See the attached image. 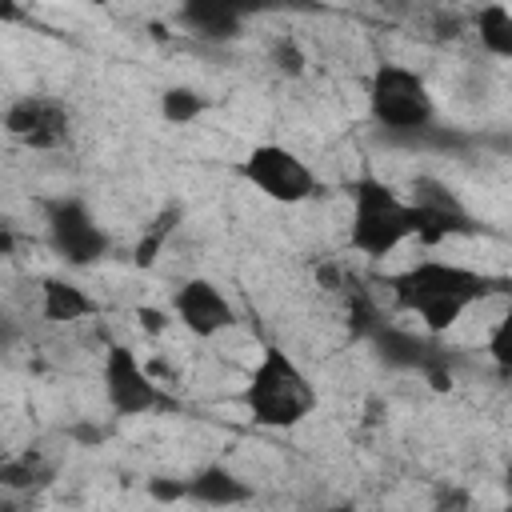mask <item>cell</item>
<instances>
[{"label": "cell", "mask_w": 512, "mask_h": 512, "mask_svg": "<svg viewBox=\"0 0 512 512\" xmlns=\"http://www.w3.org/2000/svg\"><path fill=\"white\" fill-rule=\"evenodd\" d=\"M236 176L248 180L272 204H304L308 196L320 192L316 172L308 168V160H300L284 144H256V148H248L236 160Z\"/></svg>", "instance_id": "5b68a950"}, {"label": "cell", "mask_w": 512, "mask_h": 512, "mask_svg": "<svg viewBox=\"0 0 512 512\" xmlns=\"http://www.w3.org/2000/svg\"><path fill=\"white\" fill-rule=\"evenodd\" d=\"M180 28H188L192 36H204V40H232L240 36V12L236 8H224V4H184L176 12Z\"/></svg>", "instance_id": "5bb4252c"}, {"label": "cell", "mask_w": 512, "mask_h": 512, "mask_svg": "<svg viewBox=\"0 0 512 512\" xmlns=\"http://www.w3.org/2000/svg\"><path fill=\"white\" fill-rule=\"evenodd\" d=\"M4 132L36 152H56L72 140V108L56 96H20L4 108Z\"/></svg>", "instance_id": "ba28073f"}, {"label": "cell", "mask_w": 512, "mask_h": 512, "mask_svg": "<svg viewBox=\"0 0 512 512\" xmlns=\"http://www.w3.org/2000/svg\"><path fill=\"white\" fill-rule=\"evenodd\" d=\"M136 320H140V328H144V332H152V336L168 328V316H164L160 308H136Z\"/></svg>", "instance_id": "603a6c76"}, {"label": "cell", "mask_w": 512, "mask_h": 512, "mask_svg": "<svg viewBox=\"0 0 512 512\" xmlns=\"http://www.w3.org/2000/svg\"><path fill=\"white\" fill-rule=\"evenodd\" d=\"M0 512H24V508H16L12 500H4V504H0Z\"/></svg>", "instance_id": "cb8c5ba5"}, {"label": "cell", "mask_w": 512, "mask_h": 512, "mask_svg": "<svg viewBox=\"0 0 512 512\" xmlns=\"http://www.w3.org/2000/svg\"><path fill=\"white\" fill-rule=\"evenodd\" d=\"M504 288H512L504 276H492L456 260H416L396 276H388L392 304L416 316L428 336H444L452 324L464 320V312H472L476 304L492 300Z\"/></svg>", "instance_id": "6da1fadb"}, {"label": "cell", "mask_w": 512, "mask_h": 512, "mask_svg": "<svg viewBox=\"0 0 512 512\" xmlns=\"http://www.w3.org/2000/svg\"><path fill=\"white\" fill-rule=\"evenodd\" d=\"M368 116L384 132H424L436 124V100L428 80L396 60H384L368 76Z\"/></svg>", "instance_id": "277c9868"}, {"label": "cell", "mask_w": 512, "mask_h": 512, "mask_svg": "<svg viewBox=\"0 0 512 512\" xmlns=\"http://www.w3.org/2000/svg\"><path fill=\"white\" fill-rule=\"evenodd\" d=\"M352 200V216H348V244L368 256V260H384L392 256L400 244L420 240V212L408 196H400L392 184H384L380 176L364 172L352 180L348 188Z\"/></svg>", "instance_id": "3957f363"}, {"label": "cell", "mask_w": 512, "mask_h": 512, "mask_svg": "<svg viewBox=\"0 0 512 512\" xmlns=\"http://www.w3.org/2000/svg\"><path fill=\"white\" fill-rule=\"evenodd\" d=\"M40 316L48 324H76L84 316H96V300L80 284L48 276V280H40Z\"/></svg>", "instance_id": "4fadbf2b"}, {"label": "cell", "mask_w": 512, "mask_h": 512, "mask_svg": "<svg viewBox=\"0 0 512 512\" xmlns=\"http://www.w3.org/2000/svg\"><path fill=\"white\" fill-rule=\"evenodd\" d=\"M148 496H152V500H184V480H164V476H156V480H148Z\"/></svg>", "instance_id": "7402d4cb"}, {"label": "cell", "mask_w": 512, "mask_h": 512, "mask_svg": "<svg viewBox=\"0 0 512 512\" xmlns=\"http://www.w3.org/2000/svg\"><path fill=\"white\" fill-rule=\"evenodd\" d=\"M488 360L500 368V372H512V304L496 316V324L488 328V344H484Z\"/></svg>", "instance_id": "d6986e66"}, {"label": "cell", "mask_w": 512, "mask_h": 512, "mask_svg": "<svg viewBox=\"0 0 512 512\" xmlns=\"http://www.w3.org/2000/svg\"><path fill=\"white\" fill-rule=\"evenodd\" d=\"M268 56H272V64H276L280 76H304V68H308V56H304V48L292 36H276L272 48H268Z\"/></svg>", "instance_id": "ffe728a7"}, {"label": "cell", "mask_w": 512, "mask_h": 512, "mask_svg": "<svg viewBox=\"0 0 512 512\" xmlns=\"http://www.w3.org/2000/svg\"><path fill=\"white\" fill-rule=\"evenodd\" d=\"M176 224H180V208L172 204V208H164L160 216H152V224L144 228V236L136 240V252H132V264L136 268H152L156 264V256H160V248L168 244V236L176 232Z\"/></svg>", "instance_id": "ac0fdd59"}, {"label": "cell", "mask_w": 512, "mask_h": 512, "mask_svg": "<svg viewBox=\"0 0 512 512\" xmlns=\"http://www.w3.org/2000/svg\"><path fill=\"white\" fill-rule=\"evenodd\" d=\"M332 512H348V508H332Z\"/></svg>", "instance_id": "484cf974"}, {"label": "cell", "mask_w": 512, "mask_h": 512, "mask_svg": "<svg viewBox=\"0 0 512 512\" xmlns=\"http://www.w3.org/2000/svg\"><path fill=\"white\" fill-rule=\"evenodd\" d=\"M504 488H508V496H512V464H508V472H504Z\"/></svg>", "instance_id": "d4e9b609"}, {"label": "cell", "mask_w": 512, "mask_h": 512, "mask_svg": "<svg viewBox=\"0 0 512 512\" xmlns=\"http://www.w3.org/2000/svg\"><path fill=\"white\" fill-rule=\"evenodd\" d=\"M372 348L376 356L388 364V368H400V372H424L432 380V388H448L452 384V372H448V352L436 344V336H416L408 328H396V324H376L372 332Z\"/></svg>", "instance_id": "9c48e42d"}, {"label": "cell", "mask_w": 512, "mask_h": 512, "mask_svg": "<svg viewBox=\"0 0 512 512\" xmlns=\"http://www.w3.org/2000/svg\"><path fill=\"white\" fill-rule=\"evenodd\" d=\"M468 504H472V496L464 492V488H440L436 492V504H432V512H468Z\"/></svg>", "instance_id": "44dd1931"}, {"label": "cell", "mask_w": 512, "mask_h": 512, "mask_svg": "<svg viewBox=\"0 0 512 512\" xmlns=\"http://www.w3.org/2000/svg\"><path fill=\"white\" fill-rule=\"evenodd\" d=\"M472 28H476V40H480V48H484L488 56L512 60V8H504V4H484V8L476 12Z\"/></svg>", "instance_id": "9a60e30c"}, {"label": "cell", "mask_w": 512, "mask_h": 512, "mask_svg": "<svg viewBox=\"0 0 512 512\" xmlns=\"http://www.w3.org/2000/svg\"><path fill=\"white\" fill-rule=\"evenodd\" d=\"M240 404H244L248 420L260 428H296L316 412L320 392H316L312 376L284 348L268 344L244 380Z\"/></svg>", "instance_id": "7a4b0ae2"}, {"label": "cell", "mask_w": 512, "mask_h": 512, "mask_svg": "<svg viewBox=\"0 0 512 512\" xmlns=\"http://www.w3.org/2000/svg\"><path fill=\"white\" fill-rule=\"evenodd\" d=\"M408 200L420 212V244H440L448 236H468L476 232L472 212L464 208V200L436 176H412L408 184Z\"/></svg>", "instance_id": "30bf717a"}, {"label": "cell", "mask_w": 512, "mask_h": 512, "mask_svg": "<svg viewBox=\"0 0 512 512\" xmlns=\"http://www.w3.org/2000/svg\"><path fill=\"white\" fill-rule=\"evenodd\" d=\"M172 316L196 336V340H212L220 332H228L240 316L236 304L224 296L220 284H212L208 276H192L172 292Z\"/></svg>", "instance_id": "8fae6325"}, {"label": "cell", "mask_w": 512, "mask_h": 512, "mask_svg": "<svg viewBox=\"0 0 512 512\" xmlns=\"http://www.w3.org/2000/svg\"><path fill=\"white\" fill-rule=\"evenodd\" d=\"M44 232H48L52 252L72 268H88L112 252L108 228L76 196H56L44 204Z\"/></svg>", "instance_id": "8992f818"}, {"label": "cell", "mask_w": 512, "mask_h": 512, "mask_svg": "<svg viewBox=\"0 0 512 512\" xmlns=\"http://www.w3.org/2000/svg\"><path fill=\"white\" fill-rule=\"evenodd\" d=\"M184 500L200 508H236L252 500V484L228 464H204L184 480Z\"/></svg>", "instance_id": "7c38bea8"}, {"label": "cell", "mask_w": 512, "mask_h": 512, "mask_svg": "<svg viewBox=\"0 0 512 512\" xmlns=\"http://www.w3.org/2000/svg\"><path fill=\"white\" fill-rule=\"evenodd\" d=\"M100 380H104V400L116 416H148V412H172L176 408V400L148 376V368L124 344H108Z\"/></svg>", "instance_id": "52a82bcc"}, {"label": "cell", "mask_w": 512, "mask_h": 512, "mask_svg": "<svg viewBox=\"0 0 512 512\" xmlns=\"http://www.w3.org/2000/svg\"><path fill=\"white\" fill-rule=\"evenodd\" d=\"M52 480V464H44L36 452H24V456H8L0 464V484L8 492H28V488H44Z\"/></svg>", "instance_id": "e0dca14e"}, {"label": "cell", "mask_w": 512, "mask_h": 512, "mask_svg": "<svg viewBox=\"0 0 512 512\" xmlns=\"http://www.w3.org/2000/svg\"><path fill=\"white\" fill-rule=\"evenodd\" d=\"M208 104L212 100L200 88L172 84V88L160 92V120H168V124H192V120H200L208 112Z\"/></svg>", "instance_id": "2e32d148"}, {"label": "cell", "mask_w": 512, "mask_h": 512, "mask_svg": "<svg viewBox=\"0 0 512 512\" xmlns=\"http://www.w3.org/2000/svg\"><path fill=\"white\" fill-rule=\"evenodd\" d=\"M508 512H512V500H508Z\"/></svg>", "instance_id": "4316f807"}]
</instances>
